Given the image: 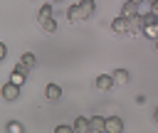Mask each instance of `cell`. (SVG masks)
<instances>
[{
	"label": "cell",
	"mask_w": 158,
	"mask_h": 133,
	"mask_svg": "<svg viewBox=\"0 0 158 133\" xmlns=\"http://www.w3.org/2000/svg\"><path fill=\"white\" fill-rule=\"evenodd\" d=\"M138 2H141V0H138Z\"/></svg>",
	"instance_id": "7402d4cb"
},
{
	"label": "cell",
	"mask_w": 158,
	"mask_h": 133,
	"mask_svg": "<svg viewBox=\"0 0 158 133\" xmlns=\"http://www.w3.org/2000/svg\"><path fill=\"white\" fill-rule=\"evenodd\" d=\"M91 12H94V0H79L67 10V20L69 22H84L91 17Z\"/></svg>",
	"instance_id": "6da1fadb"
},
{
	"label": "cell",
	"mask_w": 158,
	"mask_h": 133,
	"mask_svg": "<svg viewBox=\"0 0 158 133\" xmlns=\"http://www.w3.org/2000/svg\"><path fill=\"white\" fill-rule=\"evenodd\" d=\"M136 12H138V0H126L123 7H121V15L131 17V15H136Z\"/></svg>",
	"instance_id": "30bf717a"
},
{
	"label": "cell",
	"mask_w": 158,
	"mask_h": 133,
	"mask_svg": "<svg viewBox=\"0 0 158 133\" xmlns=\"http://www.w3.org/2000/svg\"><path fill=\"white\" fill-rule=\"evenodd\" d=\"M40 25H42V30H44V32H49V34H52V32H57V22H54L52 17H47V20H42Z\"/></svg>",
	"instance_id": "9a60e30c"
},
{
	"label": "cell",
	"mask_w": 158,
	"mask_h": 133,
	"mask_svg": "<svg viewBox=\"0 0 158 133\" xmlns=\"http://www.w3.org/2000/svg\"><path fill=\"white\" fill-rule=\"evenodd\" d=\"M52 2H62V0H52Z\"/></svg>",
	"instance_id": "ffe728a7"
},
{
	"label": "cell",
	"mask_w": 158,
	"mask_h": 133,
	"mask_svg": "<svg viewBox=\"0 0 158 133\" xmlns=\"http://www.w3.org/2000/svg\"><path fill=\"white\" fill-rule=\"evenodd\" d=\"M5 131H7V133H22V123H17V121H10Z\"/></svg>",
	"instance_id": "2e32d148"
},
{
	"label": "cell",
	"mask_w": 158,
	"mask_h": 133,
	"mask_svg": "<svg viewBox=\"0 0 158 133\" xmlns=\"http://www.w3.org/2000/svg\"><path fill=\"white\" fill-rule=\"evenodd\" d=\"M5 57H7V47H5V44H0V59H5Z\"/></svg>",
	"instance_id": "ac0fdd59"
},
{
	"label": "cell",
	"mask_w": 158,
	"mask_h": 133,
	"mask_svg": "<svg viewBox=\"0 0 158 133\" xmlns=\"http://www.w3.org/2000/svg\"><path fill=\"white\" fill-rule=\"evenodd\" d=\"M114 81L116 84H128V71L126 69H116L114 71Z\"/></svg>",
	"instance_id": "5bb4252c"
},
{
	"label": "cell",
	"mask_w": 158,
	"mask_h": 133,
	"mask_svg": "<svg viewBox=\"0 0 158 133\" xmlns=\"http://www.w3.org/2000/svg\"><path fill=\"white\" fill-rule=\"evenodd\" d=\"M69 131H74V126H57L54 128V133H69Z\"/></svg>",
	"instance_id": "e0dca14e"
},
{
	"label": "cell",
	"mask_w": 158,
	"mask_h": 133,
	"mask_svg": "<svg viewBox=\"0 0 158 133\" xmlns=\"http://www.w3.org/2000/svg\"><path fill=\"white\" fill-rule=\"evenodd\" d=\"M121 131H123V118L109 116L106 118V133H121Z\"/></svg>",
	"instance_id": "5b68a950"
},
{
	"label": "cell",
	"mask_w": 158,
	"mask_h": 133,
	"mask_svg": "<svg viewBox=\"0 0 158 133\" xmlns=\"http://www.w3.org/2000/svg\"><path fill=\"white\" fill-rule=\"evenodd\" d=\"M111 30L116 34H126V32H131V20L126 15H118L116 20H111Z\"/></svg>",
	"instance_id": "7a4b0ae2"
},
{
	"label": "cell",
	"mask_w": 158,
	"mask_h": 133,
	"mask_svg": "<svg viewBox=\"0 0 158 133\" xmlns=\"http://www.w3.org/2000/svg\"><path fill=\"white\" fill-rule=\"evenodd\" d=\"M156 49H158V39H156Z\"/></svg>",
	"instance_id": "44dd1931"
},
{
	"label": "cell",
	"mask_w": 158,
	"mask_h": 133,
	"mask_svg": "<svg viewBox=\"0 0 158 133\" xmlns=\"http://www.w3.org/2000/svg\"><path fill=\"white\" fill-rule=\"evenodd\" d=\"M128 20H131V32H143V30H146V20H143V15L136 12V15H131Z\"/></svg>",
	"instance_id": "ba28073f"
},
{
	"label": "cell",
	"mask_w": 158,
	"mask_h": 133,
	"mask_svg": "<svg viewBox=\"0 0 158 133\" xmlns=\"http://www.w3.org/2000/svg\"><path fill=\"white\" fill-rule=\"evenodd\" d=\"M2 101H17L20 99V86L15 84V81H7V84H2Z\"/></svg>",
	"instance_id": "3957f363"
},
{
	"label": "cell",
	"mask_w": 158,
	"mask_h": 133,
	"mask_svg": "<svg viewBox=\"0 0 158 133\" xmlns=\"http://www.w3.org/2000/svg\"><path fill=\"white\" fill-rule=\"evenodd\" d=\"M47 17H52V5H49V2L40 7V12H37V22H42V20H47Z\"/></svg>",
	"instance_id": "7c38bea8"
},
{
	"label": "cell",
	"mask_w": 158,
	"mask_h": 133,
	"mask_svg": "<svg viewBox=\"0 0 158 133\" xmlns=\"http://www.w3.org/2000/svg\"><path fill=\"white\" fill-rule=\"evenodd\" d=\"M89 121H91V131H94V133H104V131H106V118L94 116V118H89Z\"/></svg>",
	"instance_id": "8fae6325"
},
{
	"label": "cell",
	"mask_w": 158,
	"mask_h": 133,
	"mask_svg": "<svg viewBox=\"0 0 158 133\" xmlns=\"http://www.w3.org/2000/svg\"><path fill=\"white\" fill-rule=\"evenodd\" d=\"M20 64L27 66V69H32V66H35V54H32V52H25V54L20 57Z\"/></svg>",
	"instance_id": "4fadbf2b"
},
{
	"label": "cell",
	"mask_w": 158,
	"mask_h": 133,
	"mask_svg": "<svg viewBox=\"0 0 158 133\" xmlns=\"http://www.w3.org/2000/svg\"><path fill=\"white\" fill-rule=\"evenodd\" d=\"M74 131H77V133H86V131H91V121L84 118V116H79V118L74 121Z\"/></svg>",
	"instance_id": "9c48e42d"
},
{
	"label": "cell",
	"mask_w": 158,
	"mask_h": 133,
	"mask_svg": "<svg viewBox=\"0 0 158 133\" xmlns=\"http://www.w3.org/2000/svg\"><path fill=\"white\" fill-rule=\"evenodd\" d=\"M153 121H156V123H158V108H156V111H153Z\"/></svg>",
	"instance_id": "d6986e66"
},
{
	"label": "cell",
	"mask_w": 158,
	"mask_h": 133,
	"mask_svg": "<svg viewBox=\"0 0 158 133\" xmlns=\"http://www.w3.org/2000/svg\"><path fill=\"white\" fill-rule=\"evenodd\" d=\"M27 71H30V69H27V66H22V64L17 62V66H15V69H12V74H10V81H15L17 86H22V84H25V79H27Z\"/></svg>",
	"instance_id": "277c9868"
},
{
	"label": "cell",
	"mask_w": 158,
	"mask_h": 133,
	"mask_svg": "<svg viewBox=\"0 0 158 133\" xmlns=\"http://www.w3.org/2000/svg\"><path fill=\"white\" fill-rule=\"evenodd\" d=\"M114 84H116V81H114V74H111V76H109V74H99V76H96V89H99V91H109Z\"/></svg>",
	"instance_id": "8992f818"
},
{
	"label": "cell",
	"mask_w": 158,
	"mask_h": 133,
	"mask_svg": "<svg viewBox=\"0 0 158 133\" xmlns=\"http://www.w3.org/2000/svg\"><path fill=\"white\" fill-rule=\"evenodd\" d=\"M44 96H47V101H59L62 99V86L59 84H47Z\"/></svg>",
	"instance_id": "52a82bcc"
}]
</instances>
